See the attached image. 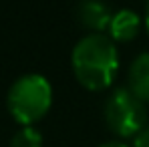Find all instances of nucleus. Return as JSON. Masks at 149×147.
Returning <instances> with one entry per match:
<instances>
[{
	"label": "nucleus",
	"mask_w": 149,
	"mask_h": 147,
	"mask_svg": "<svg viewBox=\"0 0 149 147\" xmlns=\"http://www.w3.org/2000/svg\"><path fill=\"white\" fill-rule=\"evenodd\" d=\"M74 79L89 91H105L119 71V52L105 32H87L71 52Z\"/></svg>",
	"instance_id": "obj_1"
},
{
	"label": "nucleus",
	"mask_w": 149,
	"mask_h": 147,
	"mask_svg": "<svg viewBox=\"0 0 149 147\" xmlns=\"http://www.w3.org/2000/svg\"><path fill=\"white\" fill-rule=\"evenodd\" d=\"M6 105L14 121L20 125H34L47 115L52 105V87L45 75L26 73L18 77L6 95Z\"/></svg>",
	"instance_id": "obj_2"
},
{
	"label": "nucleus",
	"mask_w": 149,
	"mask_h": 147,
	"mask_svg": "<svg viewBox=\"0 0 149 147\" xmlns=\"http://www.w3.org/2000/svg\"><path fill=\"white\" fill-rule=\"evenodd\" d=\"M105 123L119 137H135L147 127V109L127 87H115L105 101Z\"/></svg>",
	"instance_id": "obj_3"
},
{
	"label": "nucleus",
	"mask_w": 149,
	"mask_h": 147,
	"mask_svg": "<svg viewBox=\"0 0 149 147\" xmlns=\"http://www.w3.org/2000/svg\"><path fill=\"white\" fill-rule=\"evenodd\" d=\"M113 10L105 0H79L74 6V16L79 24L89 28L91 32H105L109 30Z\"/></svg>",
	"instance_id": "obj_4"
},
{
	"label": "nucleus",
	"mask_w": 149,
	"mask_h": 147,
	"mask_svg": "<svg viewBox=\"0 0 149 147\" xmlns=\"http://www.w3.org/2000/svg\"><path fill=\"white\" fill-rule=\"evenodd\" d=\"M141 30V16L131 10V8H121L113 14L111 24H109V36L113 42H127L135 38Z\"/></svg>",
	"instance_id": "obj_5"
},
{
	"label": "nucleus",
	"mask_w": 149,
	"mask_h": 147,
	"mask_svg": "<svg viewBox=\"0 0 149 147\" xmlns=\"http://www.w3.org/2000/svg\"><path fill=\"white\" fill-rule=\"evenodd\" d=\"M127 89L143 103H149V50L133 59L127 75Z\"/></svg>",
	"instance_id": "obj_6"
},
{
	"label": "nucleus",
	"mask_w": 149,
	"mask_h": 147,
	"mask_svg": "<svg viewBox=\"0 0 149 147\" xmlns=\"http://www.w3.org/2000/svg\"><path fill=\"white\" fill-rule=\"evenodd\" d=\"M10 147H42V133L32 125L22 127L12 135Z\"/></svg>",
	"instance_id": "obj_7"
},
{
	"label": "nucleus",
	"mask_w": 149,
	"mask_h": 147,
	"mask_svg": "<svg viewBox=\"0 0 149 147\" xmlns=\"http://www.w3.org/2000/svg\"><path fill=\"white\" fill-rule=\"evenodd\" d=\"M133 147H149V127H145L133 137Z\"/></svg>",
	"instance_id": "obj_8"
},
{
	"label": "nucleus",
	"mask_w": 149,
	"mask_h": 147,
	"mask_svg": "<svg viewBox=\"0 0 149 147\" xmlns=\"http://www.w3.org/2000/svg\"><path fill=\"white\" fill-rule=\"evenodd\" d=\"M101 147H133V145H127L123 141H107V143H103Z\"/></svg>",
	"instance_id": "obj_9"
},
{
	"label": "nucleus",
	"mask_w": 149,
	"mask_h": 147,
	"mask_svg": "<svg viewBox=\"0 0 149 147\" xmlns=\"http://www.w3.org/2000/svg\"><path fill=\"white\" fill-rule=\"evenodd\" d=\"M143 22H145V28L149 32V0L145 2V18H143Z\"/></svg>",
	"instance_id": "obj_10"
}]
</instances>
